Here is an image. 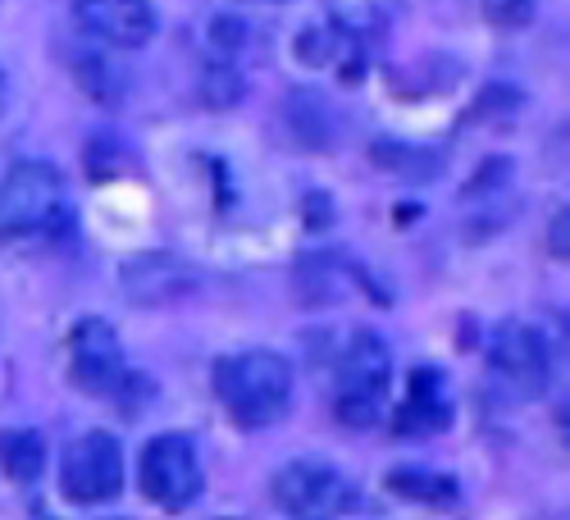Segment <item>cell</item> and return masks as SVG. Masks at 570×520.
I'll return each mask as SVG.
<instances>
[{"label": "cell", "instance_id": "obj_1", "mask_svg": "<svg viewBox=\"0 0 570 520\" xmlns=\"http://www.w3.org/2000/svg\"><path fill=\"white\" fill-rule=\"evenodd\" d=\"M215 398L243 430H269L293 402V365L278 352H237L215 365Z\"/></svg>", "mask_w": 570, "mask_h": 520}, {"label": "cell", "instance_id": "obj_2", "mask_svg": "<svg viewBox=\"0 0 570 520\" xmlns=\"http://www.w3.org/2000/svg\"><path fill=\"white\" fill-rule=\"evenodd\" d=\"M389 384H393V352L374 328H361V334H352V343L338 361V398H334L338 420L352 424V430L374 424L384 415Z\"/></svg>", "mask_w": 570, "mask_h": 520}, {"label": "cell", "instance_id": "obj_3", "mask_svg": "<svg viewBox=\"0 0 570 520\" xmlns=\"http://www.w3.org/2000/svg\"><path fill=\"white\" fill-rule=\"evenodd\" d=\"M65 215L60 169L46 160H23L0 183V243H23L46 233Z\"/></svg>", "mask_w": 570, "mask_h": 520}, {"label": "cell", "instance_id": "obj_4", "mask_svg": "<svg viewBox=\"0 0 570 520\" xmlns=\"http://www.w3.org/2000/svg\"><path fill=\"white\" fill-rule=\"evenodd\" d=\"M269 493L288 520H343L352 511V484L315 457H297L283 465Z\"/></svg>", "mask_w": 570, "mask_h": 520}, {"label": "cell", "instance_id": "obj_5", "mask_svg": "<svg viewBox=\"0 0 570 520\" xmlns=\"http://www.w3.org/2000/svg\"><path fill=\"white\" fill-rule=\"evenodd\" d=\"M206 489L202 461L193 439L183 434H160L141 448V493H147L160 511H187Z\"/></svg>", "mask_w": 570, "mask_h": 520}, {"label": "cell", "instance_id": "obj_6", "mask_svg": "<svg viewBox=\"0 0 570 520\" xmlns=\"http://www.w3.org/2000/svg\"><path fill=\"white\" fill-rule=\"evenodd\" d=\"M60 489L78 507H97V502L119 498V489H124L119 439L106 430H91V434L73 439L65 452V465H60Z\"/></svg>", "mask_w": 570, "mask_h": 520}, {"label": "cell", "instance_id": "obj_7", "mask_svg": "<svg viewBox=\"0 0 570 520\" xmlns=\"http://www.w3.org/2000/svg\"><path fill=\"white\" fill-rule=\"evenodd\" d=\"M69 374L91 398H110L124 384V347L106 320H82L69 334Z\"/></svg>", "mask_w": 570, "mask_h": 520}, {"label": "cell", "instance_id": "obj_8", "mask_svg": "<svg viewBox=\"0 0 570 520\" xmlns=\"http://www.w3.org/2000/svg\"><path fill=\"white\" fill-rule=\"evenodd\" d=\"M82 32L115 46V51H137L156 37V6L151 0H69Z\"/></svg>", "mask_w": 570, "mask_h": 520}, {"label": "cell", "instance_id": "obj_9", "mask_svg": "<svg viewBox=\"0 0 570 520\" xmlns=\"http://www.w3.org/2000/svg\"><path fill=\"white\" fill-rule=\"evenodd\" d=\"M489 361H493V374L520 398H534L543 384H548V343L539 339V328L530 324H502L493 334V347H489Z\"/></svg>", "mask_w": 570, "mask_h": 520}, {"label": "cell", "instance_id": "obj_10", "mask_svg": "<svg viewBox=\"0 0 570 520\" xmlns=\"http://www.w3.org/2000/svg\"><path fill=\"white\" fill-rule=\"evenodd\" d=\"M197 288L193 269L174 256H137L124 265V293L137 306H169Z\"/></svg>", "mask_w": 570, "mask_h": 520}, {"label": "cell", "instance_id": "obj_11", "mask_svg": "<svg viewBox=\"0 0 570 520\" xmlns=\"http://www.w3.org/2000/svg\"><path fill=\"white\" fill-rule=\"evenodd\" d=\"M448 424H452V406L443 398V380L434 370H415L406 406L397 411V434L402 439H430V434H443Z\"/></svg>", "mask_w": 570, "mask_h": 520}, {"label": "cell", "instance_id": "obj_12", "mask_svg": "<svg viewBox=\"0 0 570 520\" xmlns=\"http://www.w3.org/2000/svg\"><path fill=\"white\" fill-rule=\"evenodd\" d=\"M402 0H328V14H334V28L347 41H365V37H384L389 23L397 19Z\"/></svg>", "mask_w": 570, "mask_h": 520}, {"label": "cell", "instance_id": "obj_13", "mask_svg": "<svg viewBox=\"0 0 570 520\" xmlns=\"http://www.w3.org/2000/svg\"><path fill=\"white\" fill-rule=\"evenodd\" d=\"M283 115H288L293 137L302 141V147L324 151L328 141H334V115H328L320 91H288V106H283Z\"/></svg>", "mask_w": 570, "mask_h": 520}, {"label": "cell", "instance_id": "obj_14", "mask_svg": "<svg viewBox=\"0 0 570 520\" xmlns=\"http://www.w3.org/2000/svg\"><path fill=\"white\" fill-rule=\"evenodd\" d=\"M46 465V439L37 430H10L0 434V470L14 484H32Z\"/></svg>", "mask_w": 570, "mask_h": 520}, {"label": "cell", "instance_id": "obj_15", "mask_svg": "<svg viewBox=\"0 0 570 520\" xmlns=\"http://www.w3.org/2000/svg\"><path fill=\"white\" fill-rule=\"evenodd\" d=\"M389 489L397 498H411V502H452L456 498V480L448 475H430V470H393L389 475Z\"/></svg>", "mask_w": 570, "mask_h": 520}, {"label": "cell", "instance_id": "obj_16", "mask_svg": "<svg viewBox=\"0 0 570 520\" xmlns=\"http://www.w3.org/2000/svg\"><path fill=\"white\" fill-rule=\"evenodd\" d=\"M73 73H78V82H82V87H87L97 101H106V106H110V101H119L124 78L115 73V65H110L106 56H82Z\"/></svg>", "mask_w": 570, "mask_h": 520}, {"label": "cell", "instance_id": "obj_17", "mask_svg": "<svg viewBox=\"0 0 570 520\" xmlns=\"http://www.w3.org/2000/svg\"><path fill=\"white\" fill-rule=\"evenodd\" d=\"M480 10L493 28H525V23H534L539 0H480Z\"/></svg>", "mask_w": 570, "mask_h": 520}, {"label": "cell", "instance_id": "obj_18", "mask_svg": "<svg viewBox=\"0 0 570 520\" xmlns=\"http://www.w3.org/2000/svg\"><path fill=\"white\" fill-rule=\"evenodd\" d=\"M237 91H243V82H237V73H233L228 65H215V69L206 73V101H210V106H233Z\"/></svg>", "mask_w": 570, "mask_h": 520}, {"label": "cell", "instance_id": "obj_19", "mask_svg": "<svg viewBox=\"0 0 570 520\" xmlns=\"http://www.w3.org/2000/svg\"><path fill=\"white\" fill-rule=\"evenodd\" d=\"M566 224H570V219H566V210H561V215H557V228H552V252H557V261H566Z\"/></svg>", "mask_w": 570, "mask_h": 520}, {"label": "cell", "instance_id": "obj_20", "mask_svg": "<svg viewBox=\"0 0 570 520\" xmlns=\"http://www.w3.org/2000/svg\"><path fill=\"white\" fill-rule=\"evenodd\" d=\"M0 110H6V73H0Z\"/></svg>", "mask_w": 570, "mask_h": 520}, {"label": "cell", "instance_id": "obj_21", "mask_svg": "<svg viewBox=\"0 0 570 520\" xmlns=\"http://www.w3.org/2000/svg\"><path fill=\"white\" fill-rule=\"evenodd\" d=\"M265 6H283V0H265Z\"/></svg>", "mask_w": 570, "mask_h": 520}]
</instances>
